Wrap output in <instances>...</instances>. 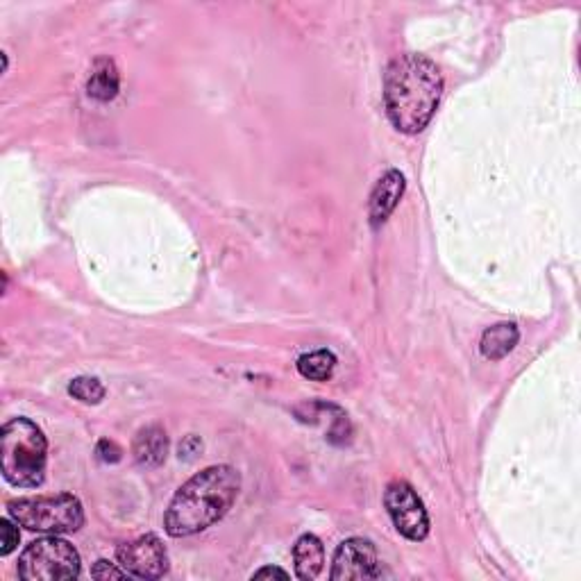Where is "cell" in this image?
<instances>
[{
	"mask_svg": "<svg viewBox=\"0 0 581 581\" xmlns=\"http://www.w3.org/2000/svg\"><path fill=\"white\" fill-rule=\"evenodd\" d=\"M441 96L443 75L429 57L404 53L386 66L384 107L398 132H423L439 109Z\"/></svg>",
	"mask_w": 581,
	"mask_h": 581,
	"instance_id": "6da1fadb",
	"label": "cell"
},
{
	"mask_svg": "<svg viewBox=\"0 0 581 581\" xmlns=\"http://www.w3.org/2000/svg\"><path fill=\"white\" fill-rule=\"evenodd\" d=\"M241 475L232 466H212L180 486L164 513V529L173 538H187L216 525L234 507Z\"/></svg>",
	"mask_w": 581,
	"mask_h": 581,
	"instance_id": "7a4b0ae2",
	"label": "cell"
},
{
	"mask_svg": "<svg viewBox=\"0 0 581 581\" xmlns=\"http://www.w3.org/2000/svg\"><path fill=\"white\" fill-rule=\"evenodd\" d=\"M48 443L41 429L28 418H14L0 432V468L7 484L37 488L46 479Z\"/></svg>",
	"mask_w": 581,
	"mask_h": 581,
	"instance_id": "3957f363",
	"label": "cell"
},
{
	"mask_svg": "<svg viewBox=\"0 0 581 581\" xmlns=\"http://www.w3.org/2000/svg\"><path fill=\"white\" fill-rule=\"evenodd\" d=\"M7 511L21 527L37 534H73L84 525L82 502L71 493L10 500Z\"/></svg>",
	"mask_w": 581,
	"mask_h": 581,
	"instance_id": "277c9868",
	"label": "cell"
},
{
	"mask_svg": "<svg viewBox=\"0 0 581 581\" xmlns=\"http://www.w3.org/2000/svg\"><path fill=\"white\" fill-rule=\"evenodd\" d=\"M80 572V552L69 541L53 534L30 543L19 557V577L25 581L78 579Z\"/></svg>",
	"mask_w": 581,
	"mask_h": 581,
	"instance_id": "5b68a950",
	"label": "cell"
},
{
	"mask_svg": "<svg viewBox=\"0 0 581 581\" xmlns=\"http://www.w3.org/2000/svg\"><path fill=\"white\" fill-rule=\"evenodd\" d=\"M384 504L395 529H398L404 538H409V541L414 543L425 541L429 536V516L423 500H420L418 493L414 491V486L409 482H402V479L391 482L386 486Z\"/></svg>",
	"mask_w": 581,
	"mask_h": 581,
	"instance_id": "8992f818",
	"label": "cell"
},
{
	"mask_svg": "<svg viewBox=\"0 0 581 581\" xmlns=\"http://www.w3.org/2000/svg\"><path fill=\"white\" fill-rule=\"evenodd\" d=\"M119 566L134 579H162L168 572V554L159 536L146 534L116 550Z\"/></svg>",
	"mask_w": 581,
	"mask_h": 581,
	"instance_id": "52a82bcc",
	"label": "cell"
},
{
	"mask_svg": "<svg viewBox=\"0 0 581 581\" xmlns=\"http://www.w3.org/2000/svg\"><path fill=\"white\" fill-rule=\"evenodd\" d=\"M330 577L334 581H364L380 579L382 563L377 559L375 545L368 538H348L336 547Z\"/></svg>",
	"mask_w": 581,
	"mask_h": 581,
	"instance_id": "ba28073f",
	"label": "cell"
},
{
	"mask_svg": "<svg viewBox=\"0 0 581 581\" xmlns=\"http://www.w3.org/2000/svg\"><path fill=\"white\" fill-rule=\"evenodd\" d=\"M404 187H407L404 175L400 171H395V168L386 171L382 178L377 180L368 202L370 225H373L375 230L389 221V216L395 212V207H398V202L404 196Z\"/></svg>",
	"mask_w": 581,
	"mask_h": 581,
	"instance_id": "9c48e42d",
	"label": "cell"
},
{
	"mask_svg": "<svg viewBox=\"0 0 581 581\" xmlns=\"http://www.w3.org/2000/svg\"><path fill=\"white\" fill-rule=\"evenodd\" d=\"M134 461L143 468L162 466L168 457V436L159 425H148L134 436L132 443Z\"/></svg>",
	"mask_w": 581,
	"mask_h": 581,
	"instance_id": "30bf717a",
	"label": "cell"
},
{
	"mask_svg": "<svg viewBox=\"0 0 581 581\" xmlns=\"http://www.w3.org/2000/svg\"><path fill=\"white\" fill-rule=\"evenodd\" d=\"M293 563H296V577L302 581H311L321 575L325 566V547L321 538L314 534L300 536L293 547Z\"/></svg>",
	"mask_w": 581,
	"mask_h": 581,
	"instance_id": "8fae6325",
	"label": "cell"
},
{
	"mask_svg": "<svg viewBox=\"0 0 581 581\" xmlns=\"http://www.w3.org/2000/svg\"><path fill=\"white\" fill-rule=\"evenodd\" d=\"M119 87H121V75L119 69H116L114 60L109 57H100V60L94 62V69H91V75L87 80V94L89 98L98 100V103H109L119 96Z\"/></svg>",
	"mask_w": 581,
	"mask_h": 581,
	"instance_id": "7c38bea8",
	"label": "cell"
},
{
	"mask_svg": "<svg viewBox=\"0 0 581 581\" xmlns=\"http://www.w3.org/2000/svg\"><path fill=\"white\" fill-rule=\"evenodd\" d=\"M520 341V330L516 323H498L493 327H488L482 334V341H479V350L482 355L491 361H500L513 352Z\"/></svg>",
	"mask_w": 581,
	"mask_h": 581,
	"instance_id": "4fadbf2b",
	"label": "cell"
},
{
	"mask_svg": "<svg viewBox=\"0 0 581 581\" xmlns=\"http://www.w3.org/2000/svg\"><path fill=\"white\" fill-rule=\"evenodd\" d=\"M298 373L309 382H327L334 375L336 355L332 350H316L298 359Z\"/></svg>",
	"mask_w": 581,
	"mask_h": 581,
	"instance_id": "5bb4252c",
	"label": "cell"
},
{
	"mask_svg": "<svg viewBox=\"0 0 581 581\" xmlns=\"http://www.w3.org/2000/svg\"><path fill=\"white\" fill-rule=\"evenodd\" d=\"M105 386L96 377H75L69 384V395L84 404H100L105 400Z\"/></svg>",
	"mask_w": 581,
	"mask_h": 581,
	"instance_id": "9a60e30c",
	"label": "cell"
},
{
	"mask_svg": "<svg viewBox=\"0 0 581 581\" xmlns=\"http://www.w3.org/2000/svg\"><path fill=\"white\" fill-rule=\"evenodd\" d=\"M19 522L14 518H3L0 520V554L7 557V554H12L16 550V545L21 541V534H19Z\"/></svg>",
	"mask_w": 581,
	"mask_h": 581,
	"instance_id": "2e32d148",
	"label": "cell"
},
{
	"mask_svg": "<svg viewBox=\"0 0 581 581\" xmlns=\"http://www.w3.org/2000/svg\"><path fill=\"white\" fill-rule=\"evenodd\" d=\"M91 577L94 579H125L130 575L123 568H116L114 563H109L107 559H98L94 563V568H91Z\"/></svg>",
	"mask_w": 581,
	"mask_h": 581,
	"instance_id": "e0dca14e",
	"label": "cell"
},
{
	"mask_svg": "<svg viewBox=\"0 0 581 581\" xmlns=\"http://www.w3.org/2000/svg\"><path fill=\"white\" fill-rule=\"evenodd\" d=\"M96 452H98L100 461H105V463H119L121 454H123V450L119 448V445H116L114 441H107V439L98 443Z\"/></svg>",
	"mask_w": 581,
	"mask_h": 581,
	"instance_id": "ac0fdd59",
	"label": "cell"
},
{
	"mask_svg": "<svg viewBox=\"0 0 581 581\" xmlns=\"http://www.w3.org/2000/svg\"><path fill=\"white\" fill-rule=\"evenodd\" d=\"M268 577H280V579H289V572L282 570V568H273V566H268V568H261V570H257L255 575H252V579H268Z\"/></svg>",
	"mask_w": 581,
	"mask_h": 581,
	"instance_id": "d6986e66",
	"label": "cell"
}]
</instances>
